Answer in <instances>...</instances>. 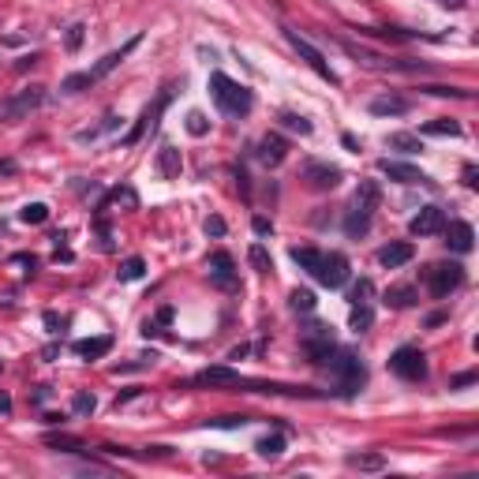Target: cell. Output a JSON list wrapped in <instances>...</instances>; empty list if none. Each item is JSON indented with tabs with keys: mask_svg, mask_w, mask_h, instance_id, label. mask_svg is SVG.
<instances>
[{
	"mask_svg": "<svg viewBox=\"0 0 479 479\" xmlns=\"http://www.w3.org/2000/svg\"><path fill=\"white\" fill-rule=\"evenodd\" d=\"M379 202H382L379 183H374V180H363V183H359L356 195H352V202H348V210H345V236H348V240L367 236V228H371V221H374V210H379Z\"/></svg>",
	"mask_w": 479,
	"mask_h": 479,
	"instance_id": "6da1fadb",
	"label": "cell"
},
{
	"mask_svg": "<svg viewBox=\"0 0 479 479\" xmlns=\"http://www.w3.org/2000/svg\"><path fill=\"white\" fill-rule=\"evenodd\" d=\"M326 367H329V374H334L341 397H356V393L367 386V367H363V359H359L356 352H348V348H341V352L334 348V356L326 359Z\"/></svg>",
	"mask_w": 479,
	"mask_h": 479,
	"instance_id": "7a4b0ae2",
	"label": "cell"
},
{
	"mask_svg": "<svg viewBox=\"0 0 479 479\" xmlns=\"http://www.w3.org/2000/svg\"><path fill=\"white\" fill-rule=\"evenodd\" d=\"M210 94H214L217 109L225 116H247L255 109V94L247 87H240L236 79H228L225 71H214V75H210Z\"/></svg>",
	"mask_w": 479,
	"mask_h": 479,
	"instance_id": "3957f363",
	"label": "cell"
},
{
	"mask_svg": "<svg viewBox=\"0 0 479 479\" xmlns=\"http://www.w3.org/2000/svg\"><path fill=\"white\" fill-rule=\"evenodd\" d=\"M300 348L303 356H307V363L322 367L329 356H334V329L326 326V322H311V326H303V337H300Z\"/></svg>",
	"mask_w": 479,
	"mask_h": 479,
	"instance_id": "277c9868",
	"label": "cell"
},
{
	"mask_svg": "<svg viewBox=\"0 0 479 479\" xmlns=\"http://www.w3.org/2000/svg\"><path fill=\"white\" fill-rule=\"evenodd\" d=\"M423 278H427L431 296L446 300V296H453L460 284H464V266H460V262H435V266H427Z\"/></svg>",
	"mask_w": 479,
	"mask_h": 479,
	"instance_id": "5b68a950",
	"label": "cell"
},
{
	"mask_svg": "<svg viewBox=\"0 0 479 479\" xmlns=\"http://www.w3.org/2000/svg\"><path fill=\"white\" fill-rule=\"evenodd\" d=\"M45 101V87H26L15 90L12 98L0 101V124H15V120H26Z\"/></svg>",
	"mask_w": 479,
	"mask_h": 479,
	"instance_id": "8992f818",
	"label": "cell"
},
{
	"mask_svg": "<svg viewBox=\"0 0 479 479\" xmlns=\"http://www.w3.org/2000/svg\"><path fill=\"white\" fill-rule=\"evenodd\" d=\"M284 38H289V45L300 53V60L307 64V68L315 71V75H322L326 82H334V87H337V82H341V79H337V71L329 68V64H326V57H322V53H318V49H315V45H311L307 38H303V34H296V30H292V26H284Z\"/></svg>",
	"mask_w": 479,
	"mask_h": 479,
	"instance_id": "52a82bcc",
	"label": "cell"
},
{
	"mask_svg": "<svg viewBox=\"0 0 479 479\" xmlns=\"http://www.w3.org/2000/svg\"><path fill=\"white\" fill-rule=\"evenodd\" d=\"M390 371L397 374V379H404V382H423L427 379V356H423L419 348L404 345V348H397V352L390 356Z\"/></svg>",
	"mask_w": 479,
	"mask_h": 479,
	"instance_id": "ba28073f",
	"label": "cell"
},
{
	"mask_svg": "<svg viewBox=\"0 0 479 479\" xmlns=\"http://www.w3.org/2000/svg\"><path fill=\"white\" fill-rule=\"evenodd\" d=\"M311 278H315L318 284H326V289H341V284H348V259H345L341 251L322 255Z\"/></svg>",
	"mask_w": 479,
	"mask_h": 479,
	"instance_id": "9c48e42d",
	"label": "cell"
},
{
	"mask_svg": "<svg viewBox=\"0 0 479 479\" xmlns=\"http://www.w3.org/2000/svg\"><path fill=\"white\" fill-rule=\"evenodd\" d=\"M206 273H210V284H217V289H225V292H233L240 284L236 262H233V255H228V251H214V255H210V259H206Z\"/></svg>",
	"mask_w": 479,
	"mask_h": 479,
	"instance_id": "30bf717a",
	"label": "cell"
},
{
	"mask_svg": "<svg viewBox=\"0 0 479 479\" xmlns=\"http://www.w3.org/2000/svg\"><path fill=\"white\" fill-rule=\"evenodd\" d=\"M303 180H307L311 191H334L341 180H345V172L337 169V165L329 161H307L303 165Z\"/></svg>",
	"mask_w": 479,
	"mask_h": 479,
	"instance_id": "8fae6325",
	"label": "cell"
},
{
	"mask_svg": "<svg viewBox=\"0 0 479 479\" xmlns=\"http://www.w3.org/2000/svg\"><path fill=\"white\" fill-rule=\"evenodd\" d=\"M255 158H259L266 169H278V165L289 158V139L278 132H270V135H262L259 143H255Z\"/></svg>",
	"mask_w": 479,
	"mask_h": 479,
	"instance_id": "7c38bea8",
	"label": "cell"
},
{
	"mask_svg": "<svg viewBox=\"0 0 479 479\" xmlns=\"http://www.w3.org/2000/svg\"><path fill=\"white\" fill-rule=\"evenodd\" d=\"M379 172H382V177H390L393 183H427V188H431V183H435V180H431L423 169H416V165L390 161V158H382V161H379Z\"/></svg>",
	"mask_w": 479,
	"mask_h": 479,
	"instance_id": "4fadbf2b",
	"label": "cell"
},
{
	"mask_svg": "<svg viewBox=\"0 0 479 479\" xmlns=\"http://www.w3.org/2000/svg\"><path fill=\"white\" fill-rule=\"evenodd\" d=\"M446 228V210L442 206H423L416 217L408 221V233L412 236H438Z\"/></svg>",
	"mask_w": 479,
	"mask_h": 479,
	"instance_id": "5bb4252c",
	"label": "cell"
},
{
	"mask_svg": "<svg viewBox=\"0 0 479 479\" xmlns=\"http://www.w3.org/2000/svg\"><path fill=\"white\" fill-rule=\"evenodd\" d=\"M446 244H449V251H457V255H468L476 247V228L468 225V221H449L446 228Z\"/></svg>",
	"mask_w": 479,
	"mask_h": 479,
	"instance_id": "9a60e30c",
	"label": "cell"
},
{
	"mask_svg": "<svg viewBox=\"0 0 479 479\" xmlns=\"http://www.w3.org/2000/svg\"><path fill=\"white\" fill-rule=\"evenodd\" d=\"M169 98H172V90H161V98L154 101V105H146V113H143V120H139V124L132 127V132H127V139H124V146H135V143H139L143 135H146V127H154V124H158V116H161V109L169 105Z\"/></svg>",
	"mask_w": 479,
	"mask_h": 479,
	"instance_id": "2e32d148",
	"label": "cell"
},
{
	"mask_svg": "<svg viewBox=\"0 0 479 479\" xmlns=\"http://www.w3.org/2000/svg\"><path fill=\"white\" fill-rule=\"evenodd\" d=\"M191 382H195V386H210V390H214V386H240V374L233 371V367L221 363V367H202Z\"/></svg>",
	"mask_w": 479,
	"mask_h": 479,
	"instance_id": "e0dca14e",
	"label": "cell"
},
{
	"mask_svg": "<svg viewBox=\"0 0 479 479\" xmlns=\"http://www.w3.org/2000/svg\"><path fill=\"white\" fill-rule=\"evenodd\" d=\"M412 255H416V247H412L408 240H397V244H386L379 251V262L386 266V270H397V266L412 262Z\"/></svg>",
	"mask_w": 479,
	"mask_h": 479,
	"instance_id": "ac0fdd59",
	"label": "cell"
},
{
	"mask_svg": "<svg viewBox=\"0 0 479 479\" xmlns=\"http://www.w3.org/2000/svg\"><path fill=\"white\" fill-rule=\"evenodd\" d=\"M113 352V337H87V341H75V356L94 363V359H105Z\"/></svg>",
	"mask_w": 479,
	"mask_h": 479,
	"instance_id": "d6986e66",
	"label": "cell"
},
{
	"mask_svg": "<svg viewBox=\"0 0 479 479\" xmlns=\"http://www.w3.org/2000/svg\"><path fill=\"white\" fill-rule=\"evenodd\" d=\"M367 109H371L374 116H404L412 109V101L401 98V94H382V98H374Z\"/></svg>",
	"mask_w": 479,
	"mask_h": 479,
	"instance_id": "ffe728a7",
	"label": "cell"
},
{
	"mask_svg": "<svg viewBox=\"0 0 479 479\" xmlns=\"http://www.w3.org/2000/svg\"><path fill=\"white\" fill-rule=\"evenodd\" d=\"M158 172H161V180H180L183 158H180L177 146H161V150H158Z\"/></svg>",
	"mask_w": 479,
	"mask_h": 479,
	"instance_id": "44dd1931",
	"label": "cell"
},
{
	"mask_svg": "<svg viewBox=\"0 0 479 479\" xmlns=\"http://www.w3.org/2000/svg\"><path fill=\"white\" fill-rule=\"evenodd\" d=\"M423 135H438V139H460V135H464V127H460L457 120L442 116V120H431V124H423Z\"/></svg>",
	"mask_w": 479,
	"mask_h": 479,
	"instance_id": "7402d4cb",
	"label": "cell"
},
{
	"mask_svg": "<svg viewBox=\"0 0 479 479\" xmlns=\"http://www.w3.org/2000/svg\"><path fill=\"white\" fill-rule=\"evenodd\" d=\"M345 464H348V468H359V472H382V468H386V457H382V453H348Z\"/></svg>",
	"mask_w": 479,
	"mask_h": 479,
	"instance_id": "603a6c76",
	"label": "cell"
},
{
	"mask_svg": "<svg viewBox=\"0 0 479 479\" xmlns=\"http://www.w3.org/2000/svg\"><path fill=\"white\" fill-rule=\"evenodd\" d=\"M386 146H390V150H401V154H419V150H423L419 135H408V132H393V135H386Z\"/></svg>",
	"mask_w": 479,
	"mask_h": 479,
	"instance_id": "cb8c5ba5",
	"label": "cell"
},
{
	"mask_svg": "<svg viewBox=\"0 0 479 479\" xmlns=\"http://www.w3.org/2000/svg\"><path fill=\"white\" fill-rule=\"evenodd\" d=\"M255 453H259L262 460H278L284 453V435H266L255 442Z\"/></svg>",
	"mask_w": 479,
	"mask_h": 479,
	"instance_id": "d4e9b609",
	"label": "cell"
},
{
	"mask_svg": "<svg viewBox=\"0 0 479 479\" xmlns=\"http://www.w3.org/2000/svg\"><path fill=\"white\" fill-rule=\"evenodd\" d=\"M45 446H49V449H64V453H82L87 442L75 438V435H45Z\"/></svg>",
	"mask_w": 479,
	"mask_h": 479,
	"instance_id": "484cf974",
	"label": "cell"
},
{
	"mask_svg": "<svg viewBox=\"0 0 479 479\" xmlns=\"http://www.w3.org/2000/svg\"><path fill=\"white\" fill-rule=\"evenodd\" d=\"M371 322H374L371 303H352V315H348V326H352L356 334H363V329H371Z\"/></svg>",
	"mask_w": 479,
	"mask_h": 479,
	"instance_id": "4316f807",
	"label": "cell"
},
{
	"mask_svg": "<svg viewBox=\"0 0 479 479\" xmlns=\"http://www.w3.org/2000/svg\"><path fill=\"white\" fill-rule=\"evenodd\" d=\"M315 292H311V289H292L289 292V307L292 311H300V315H311V311H315Z\"/></svg>",
	"mask_w": 479,
	"mask_h": 479,
	"instance_id": "83f0119b",
	"label": "cell"
},
{
	"mask_svg": "<svg viewBox=\"0 0 479 479\" xmlns=\"http://www.w3.org/2000/svg\"><path fill=\"white\" fill-rule=\"evenodd\" d=\"M318 259H322V251H315V247H292V262H296L300 270H307V273H315Z\"/></svg>",
	"mask_w": 479,
	"mask_h": 479,
	"instance_id": "f1b7e54d",
	"label": "cell"
},
{
	"mask_svg": "<svg viewBox=\"0 0 479 479\" xmlns=\"http://www.w3.org/2000/svg\"><path fill=\"white\" fill-rule=\"evenodd\" d=\"M94 75H90V71H75V75H68V79H64L60 82V90H64V94H82V90H87V87H94Z\"/></svg>",
	"mask_w": 479,
	"mask_h": 479,
	"instance_id": "f546056e",
	"label": "cell"
},
{
	"mask_svg": "<svg viewBox=\"0 0 479 479\" xmlns=\"http://www.w3.org/2000/svg\"><path fill=\"white\" fill-rule=\"evenodd\" d=\"M109 202H116V206H124V210H139V191L135 188H113L109 191Z\"/></svg>",
	"mask_w": 479,
	"mask_h": 479,
	"instance_id": "4dcf8cb0",
	"label": "cell"
},
{
	"mask_svg": "<svg viewBox=\"0 0 479 479\" xmlns=\"http://www.w3.org/2000/svg\"><path fill=\"white\" fill-rule=\"evenodd\" d=\"M19 221L23 225H42V221H49V206L45 202H26L19 210Z\"/></svg>",
	"mask_w": 479,
	"mask_h": 479,
	"instance_id": "1f68e13d",
	"label": "cell"
},
{
	"mask_svg": "<svg viewBox=\"0 0 479 479\" xmlns=\"http://www.w3.org/2000/svg\"><path fill=\"white\" fill-rule=\"evenodd\" d=\"M143 273H146V262L139 259V255H132V259H124V262H120L116 278H120V281H139Z\"/></svg>",
	"mask_w": 479,
	"mask_h": 479,
	"instance_id": "d6a6232c",
	"label": "cell"
},
{
	"mask_svg": "<svg viewBox=\"0 0 479 479\" xmlns=\"http://www.w3.org/2000/svg\"><path fill=\"white\" fill-rule=\"evenodd\" d=\"M419 296H416V289H408V284H401V289H390L386 292V303L390 307H412Z\"/></svg>",
	"mask_w": 479,
	"mask_h": 479,
	"instance_id": "836d02e7",
	"label": "cell"
},
{
	"mask_svg": "<svg viewBox=\"0 0 479 479\" xmlns=\"http://www.w3.org/2000/svg\"><path fill=\"white\" fill-rule=\"evenodd\" d=\"M94 408H98V397L90 390H79L75 397H71V412H75V416H94Z\"/></svg>",
	"mask_w": 479,
	"mask_h": 479,
	"instance_id": "e575fe53",
	"label": "cell"
},
{
	"mask_svg": "<svg viewBox=\"0 0 479 479\" xmlns=\"http://www.w3.org/2000/svg\"><path fill=\"white\" fill-rule=\"evenodd\" d=\"M183 127H188V135H195V139H202V135L210 132V120H206V113H199V109H191V113H188V120H183Z\"/></svg>",
	"mask_w": 479,
	"mask_h": 479,
	"instance_id": "d590c367",
	"label": "cell"
},
{
	"mask_svg": "<svg viewBox=\"0 0 479 479\" xmlns=\"http://www.w3.org/2000/svg\"><path fill=\"white\" fill-rule=\"evenodd\" d=\"M371 296H374V284H371V278H359L352 289H348V303H371Z\"/></svg>",
	"mask_w": 479,
	"mask_h": 479,
	"instance_id": "8d00e7d4",
	"label": "cell"
},
{
	"mask_svg": "<svg viewBox=\"0 0 479 479\" xmlns=\"http://www.w3.org/2000/svg\"><path fill=\"white\" fill-rule=\"evenodd\" d=\"M281 124L289 127V132H300V135H311V132H315V124H311L307 116H300V113H281Z\"/></svg>",
	"mask_w": 479,
	"mask_h": 479,
	"instance_id": "74e56055",
	"label": "cell"
},
{
	"mask_svg": "<svg viewBox=\"0 0 479 479\" xmlns=\"http://www.w3.org/2000/svg\"><path fill=\"white\" fill-rule=\"evenodd\" d=\"M247 259H251V266H255V270H259V273H270V270H273V259H270V255H266V247H262V244H251V251H247Z\"/></svg>",
	"mask_w": 479,
	"mask_h": 479,
	"instance_id": "f35d334b",
	"label": "cell"
},
{
	"mask_svg": "<svg viewBox=\"0 0 479 479\" xmlns=\"http://www.w3.org/2000/svg\"><path fill=\"white\" fill-rule=\"evenodd\" d=\"M82 38H87V26H82V23H71V26H68V34H64V45H68L71 53H79Z\"/></svg>",
	"mask_w": 479,
	"mask_h": 479,
	"instance_id": "ab89813d",
	"label": "cell"
},
{
	"mask_svg": "<svg viewBox=\"0 0 479 479\" xmlns=\"http://www.w3.org/2000/svg\"><path fill=\"white\" fill-rule=\"evenodd\" d=\"M423 94H435V98H472L468 90H460V87H423Z\"/></svg>",
	"mask_w": 479,
	"mask_h": 479,
	"instance_id": "60d3db41",
	"label": "cell"
},
{
	"mask_svg": "<svg viewBox=\"0 0 479 479\" xmlns=\"http://www.w3.org/2000/svg\"><path fill=\"white\" fill-rule=\"evenodd\" d=\"M210 423H214V427H247L251 419L247 416H221V419H210Z\"/></svg>",
	"mask_w": 479,
	"mask_h": 479,
	"instance_id": "b9f144b4",
	"label": "cell"
},
{
	"mask_svg": "<svg viewBox=\"0 0 479 479\" xmlns=\"http://www.w3.org/2000/svg\"><path fill=\"white\" fill-rule=\"evenodd\" d=\"M479 379L476 371H464V374H457V379H449V390H464V386H472Z\"/></svg>",
	"mask_w": 479,
	"mask_h": 479,
	"instance_id": "7bdbcfd3",
	"label": "cell"
},
{
	"mask_svg": "<svg viewBox=\"0 0 479 479\" xmlns=\"http://www.w3.org/2000/svg\"><path fill=\"white\" fill-rule=\"evenodd\" d=\"M202 228H206V236H225V221H221L217 214L206 217V225H202Z\"/></svg>",
	"mask_w": 479,
	"mask_h": 479,
	"instance_id": "ee69618b",
	"label": "cell"
},
{
	"mask_svg": "<svg viewBox=\"0 0 479 479\" xmlns=\"http://www.w3.org/2000/svg\"><path fill=\"white\" fill-rule=\"evenodd\" d=\"M251 228H255V236H273V221H266V217H255Z\"/></svg>",
	"mask_w": 479,
	"mask_h": 479,
	"instance_id": "f6af8a7d",
	"label": "cell"
},
{
	"mask_svg": "<svg viewBox=\"0 0 479 479\" xmlns=\"http://www.w3.org/2000/svg\"><path fill=\"white\" fill-rule=\"evenodd\" d=\"M45 326H49V334H60V326H64V318L57 315V311H45Z\"/></svg>",
	"mask_w": 479,
	"mask_h": 479,
	"instance_id": "bcb514c9",
	"label": "cell"
},
{
	"mask_svg": "<svg viewBox=\"0 0 479 479\" xmlns=\"http://www.w3.org/2000/svg\"><path fill=\"white\" fill-rule=\"evenodd\" d=\"M460 177H464V188H479V172H476V165H464V172H460Z\"/></svg>",
	"mask_w": 479,
	"mask_h": 479,
	"instance_id": "7dc6e473",
	"label": "cell"
},
{
	"mask_svg": "<svg viewBox=\"0 0 479 479\" xmlns=\"http://www.w3.org/2000/svg\"><path fill=\"white\" fill-rule=\"evenodd\" d=\"M12 262H15V266H26V273H34V270H38V259H34V255H15Z\"/></svg>",
	"mask_w": 479,
	"mask_h": 479,
	"instance_id": "c3c4849f",
	"label": "cell"
},
{
	"mask_svg": "<svg viewBox=\"0 0 479 479\" xmlns=\"http://www.w3.org/2000/svg\"><path fill=\"white\" fill-rule=\"evenodd\" d=\"M49 397H53V386H38V390H34V401L38 404H45Z\"/></svg>",
	"mask_w": 479,
	"mask_h": 479,
	"instance_id": "681fc988",
	"label": "cell"
},
{
	"mask_svg": "<svg viewBox=\"0 0 479 479\" xmlns=\"http://www.w3.org/2000/svg\"><path fill=\"white\" fill-rule=\"evenodd\" d=\"M0 416H12V397L4 390H0Z\"/></svg>",
	"mask_w": 479,
	"mask_h": 479,
	"instance_id": "f907efd6",
	"label": "cell"
},
{
	"mask_svg": "<svg viewBox=\"0 0 479 479\" xmlns=\"http://www.w3.org/2000/svg\"><path fill=\"white\" fill-rule=\"evenodd\" d=\"M34 64H38V53H30V57H19V64H15V68L26 71V68H34Z\"/></svg>",
	"mask_w": 479,
	"mask_h": 479,
	"instance_id": "816d5d0a",
	"label": "cell"
},
{
	"mask_svg": "<svg viewBox=\"0 0 479 479\" xmlns=\"http://www.w3.org/2000/svg\"><path fill=\"white\" fill-rule=\"evenodd\" d=\"M438 4H442V8H453V12H460V8L468 4V0H438Z\"/></svg>",
	"mask_w": 479,
	"mask_h": 479,
	"instance_id": "f5cc1de1",
	"label": "cell"
},
{
	"mask_svg": "<svg viewBox=\"0 0 479 479\" xmlns=\"http://www.w3.org/2000/svg\"><path fill=\"white\" fill-rule=\"evenodd\" d=\"M341 143H345L348 150H356V154H359V143H356V135H341Z\"/></svg>",
	"mask_w": 479,
	"mask_h": 479,
	"instance_id": "db71d44e",
	"label": "cell"
},
{
	"mask_svg": "<svg viewBox=\"0 0 479 479\" xmlns=\"http://www.w3.org/2000/svg\"><path fill=\"white\" fill-rule=\"evenodd\" d=\"M247 356V345H240V348H233V352H228V359H244Z\"/></svg>",
	"mask_w": 479,
	"mask_h": 479,
	"instance_id": "11a10c76",
	"label": "cell"
},
{
	"mask_svg": "<svg viewBox=\"0 0 479 479\" xmlns=\"http://www.w3.org/2000/svg\"><path fill=\"white\" fill-rule=\"evenodd\" d=\"M158 322H172V307H161L158 311Z\"/></svg>",
	"mask_w": 479,
	"mask_h": 479,
	"instance_id": "9f6ffc18",
	"label": "cell"
},
{
	"mask_svg": "<svg viewBox=\"0 0 479 479\" xmlns=\"http://www.w3.org/2000/svg\"><path fill=\"white\" fill-rule=\"evenodd\" d=\"M0 172H4V177H8V172H15V161H0Z\"/></svg>",
	"mask_w": 479,
	"mask_h": 479,
	"instance_id": "6f0895ef",
	"label": "cell"
},
{
	"mask_svg": "<svg viewBox=\"0 0 479 479\" xmlns=\"http://www.w3.org/2000/svg\"><path fill=\"white\" fill-rule=\"evenodd\" d=\"M0 371H4V363H0Z\"/></svg>",
	"mask_w": 479,
	"mask_h": 479,
	"instance_id": "680465c9",
	"label": "cell"
}]
</instances>
